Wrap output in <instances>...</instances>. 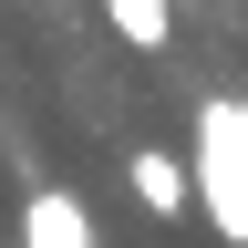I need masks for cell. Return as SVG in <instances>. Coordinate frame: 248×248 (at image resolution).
Returning a JSON list of instances; mask_svg holds the SVG:
<instances>
[{
	"instance_id": "obj_4",
	"label": "cell",
	"mask_w": 248,
	"mask_h": 248,
	"mask_svg": "<svg viewBox=\"0 0 248 248\" xmlns=\"http://www.w3.org/2000/svg\"><path fill=\"white\" fill-rule=\"evenodd\" d=\"M104 21H114V42H135V52L176 42V0H104Z\"/></svg>"
},
{
	"instance_id": "obj_2",
	"label": "cell",
	"mask_w": 248,
	"mask_h": 248,
	"mask_svg": "<svg viewBox=\"0 0 248 248\" xmlns=\"http://www.w3.org/2000/svg\"><path fill=\"white\" fill-rule=\"evenodd\" d=\"M124 186H135V207H145V217H186V207H197V155L135 145V155H124Z\"/></svg>"
},
{
	"instance_id": "obj_3",
	"label": "cell",
	"mask_w": 248,
	"mask_h": 248,
	"mask_svg": "<svg viewBox=\"0 0 248 248\" xmlns=\"http://www.w3.org/2000/svg\"><path fill=\"white\" fill-rule=\"evenodd\" d=\"M21 248H93V217L73 186H31L21 197Z\"/></svg>"
},
{
	"instance_id": "obj_1",
	"label": "cell",
	"mask_w": 248,
	"mask_h": 248,
	"mask_svg": "<svg viewBox=\"0 0 248 248\" xmlns=\"http://www.w3.org/2000/svg\"><path fill=\"white\" fill-rule=\"evenodd\" d=\"M197 207L217 217L228 248H248V155H238V145H207V135H197Z\"/></svg>"
}]
</instances>
